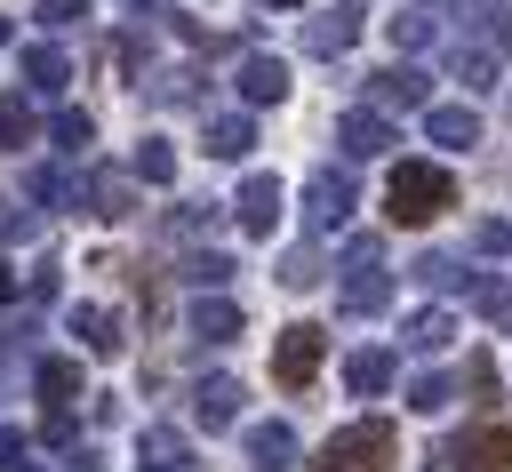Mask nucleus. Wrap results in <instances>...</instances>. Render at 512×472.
<instances>
[{"label": "nucleus", "mask_w": 512, "mask_h": 472, "mask_svg": "<svg viewBox=\"0 0 512 472\" xmlns=\"http://www.w3.org/2000/svg\"><path fill=\"white\" fill-rule=\"evenodd\" d=\"M448 208H456V176L448 168H432V160H400L392 168V184H384V216L392 224H432Z\"/></svg>", "instance_id": "1"}, {"label": "nucleus", "mask_w": 512, "mask_h": 472, "mask_svg": "<svg viewBox=\"0 0 512 472\" xmlns=\"http://www.w3.org/2000/svg\"><path fill=\"white\" fill-rule=\"evenodd\" d=\"M392 448H400V440H392V424H384V416H360V424H344V432H336L304 472H384V464H392Z\"/></svg>", "instance_id": "2"}, {"label": "nucleus", "mask_w": 512, "mask_h": 472, "mask_svg": "<svg viewBox=\"0 0 512 472\" xmlns=\"http://www.w3.org/2000/svg\"><path fill=\"white\" fill-rule=\"evenodd\" d=\"M320 352H328V336H320L312 320H296V328H280V344H272V376H280L288 392H304V384L320 376Z\"/></svg>", "instance_id": "3"}, {"label": "nucleus", "mask_w": 512, "mask_h": 472, "mask_svg": "<svg viewBox=\"0 0 512 472\" xmlns=\"http://www.w3.org/2000/svg\"><path fill=\"white\" fill-rule=\"evenodd\" d=\"M448 472H512V424H472L456 448H440Z\"/></svg>", "instance_id": "4"}, {"label": "nucleus", "mask_w": 512, "mask_h": 472, "mask_svg": "<svg viewBox=\"0 0 512 472\" xmlns=\"http://www.w3.org/2000/svg\"><path fill=\"white\" fill-rule=\"evenodd\" d=\"M344 312H384L392 304V280H384V264H376V240H352L344 248Z\"/></svg>", "instance_id": "5"}, {"label": "nucleus", "mask_w": 512, "mask_h": 472, "mask_svg": "<svg viewBox=\"0 0 512 472\" xmlns=\"http://www.w3.org/2000/svg\"><path fill=\"white\" fill-rule=\"evenodd\" d=\"M304 216H312V232H336V224L352 216V176H344V168H320V176L304 184Z\"/></svg>", "instance_id": "6"}, {"label": "nucleus", "mask_w": 512, "mask_h": 472, "mask_svg": "<svg viewBox=\"0 0 512 472\" xmlns=\"http://www.w3.org/2000/svg\"><path fill=\"white\" fill-rule=\"evenodd\" d=\"M136 464H144V472H192V440H184L176 424H144V432H136Z\"/></svg>", "instance_id": "7"}, {"label": "nucleus", "mask_w": 512, "mask_h": 472, "mask_svg": "<svg viewBox=\"0 0 512 472\" xmlns=\"http://www.w3.org/2000/svg\"><path fill=\"white\" fill-rule=\"evenodd\" d=\"M368 96L392 104V112H416V104H432V80H424L416 64H384V72L368 80Z\"/></svg>", "instance_id": "8"}, {"label": "nucleus", "mask_w": 512, "mask_h": 472, "mask_svg": "<svg viewBox=\"0 0 512 472\" xmlns=\"http://www.w3.org/2000/svg\"><path fill=\"white\" fill-rule=\"evenodd\" d=\"M424 136L448 144V152H464V144H480V112L472 104H424Z\"/></svg>", "instance_id": "9"}, {"label": "nucleus", "mask_w": 512, "mask_h": 472, "mask_svg": "<svg viewBox=\"0 0 512 472\" xmlns=\"http://www.w3.org/2000/svg\"><path fill=\"white\" fill-rule=\"evenodd\" d=\"M232 216H240V232H256V240H264V232L280 224V184H272V176H248V184H240V200H232Z\"/></svg>", "instance_id": "10"}, {"label": "nucleus", "mask_w": 512, "mask_h": 472, "mask_svg": "<svg viewBox=\"0 0 512 472\" xmlns=\"http://www.w3.org/2000/svg\"><path fill=\"white\" fill-rule=\"evenodd\" d=\"M192 424L232 432V424H240V384H232V376H208V384L192 392Z\"/></svg>", "instance_id": "11"}, {"label": "nucleus", "mask_w": 512, "mask_h": 472, "mask_svg": "<svg viewBox=\"0 0 512 472\" xmlns=\"http://www.w3.org/2000/svg\"><path fill=\"white\" fill-rule=\"evenodd\" d=\"M240 448H248L256 472H288V464H296V432H288V424H248Z\"/></svg>", "instance_id": "12"}, {"label": "nucleus", "mask_w": 512, "mask_h": 472, "mask_svg": "<svg viewBox=\"0 0 512 472\" xmlns=\"http://www.w3.org/2000/svg\"><path fill=\"white\" fill-rule=\"evenodd\" d=\"M352 32H360V16H352V8H320V16L304 24V48H312V56H344V48H352Z\"/></svg>", "instance_id": "13"}, {"label": "nucleus", "mask_w": 512, "mask_h": 472, "mask_svg": "<svg viewBox=\"0 0 512 472\" xmlns=\"http://www.w3.org/2000/svg\"><path fill=\"white\" fill-rule=\"evenodd\" d=\"M336 144H344L352 160H376V152L392 144V128H384V112H344V120H336Z\"/></svg>", "instance_id": "14"}, {"label": "nucleus", "mask_w": 512, "mask_h": 472, "mask_svg": "<svg viewBox=\"0 0 512 472\" xmlns=\"http://www.w3.org/2000/svg\"><path fill=\"white\" fill-rule=\"evenodd\" d=\"M240 96H248V104H280V96H288V64H280V56H248V64H240Z\"/></svg>", "instance_id": "15"}, {"label": "nucleus", "mask_w": 512, "mask_h": 472, "mask_svg": "<svg viewBox=\"0 0 512 472\" xmlns=\"http://www.w3.org/2000/svg\"><path fill=\"white\" fill-rule=\"evenodd\" d=\"M192 336H200V344H232V336H240V304H232V296H200V304H192Z\"/></svg>", "instance_id": "16"}, {"label": "nucleus", "mask_w": 512, "mask_h": 472, "mask_svg": "<svg viewBox=\"0 0 512 472\" xmlns=\"http://www.w3.org/2000/svg\"><path fill=\"white\" fill-rule=\"evenodd\" d=\"M248 144H256V120L248 112H216L208 120V152L216 160H248Z\"/></svg>", "instance_id": "17"}, {"label": "nucleus", "mask_w": 512, "mask_h": 472, "mask_svg": "<svg viewBox=\"0 0 512 472\" xmlns=\"http://www.w3.org/2000/svg\"><path fill=\"white\" fill-rule=\"evenodd\" d=\"M344 384H352L360 400H376V392L392 384V352H384V344H368V352H352V360H344Z\"/></svg>", "instance_id": "18"}, {"label": "nucleus", "mask_w": 512, "mask_h": 472, "mask_svg": "<svg viewBox=\"0 0 512 472\" xmlns=\"http://www.w3.org/2000/svg\"><path fill=\"white\" fill-rule=\"evenodd\" d=\"M72 336H80L88 352H120V320H112L104 304H72Z\"/></svg>", "instance_id": "19"}, {"label": "nucleus", "mask_w": 512, "mask_h": 472, "mask_svg": "<svg viewBox=\"0 0 512 472\" xmlns=\"http://www.w3.org/2000/svg\"><path fill=\"white\" fill-rule=\"evenodd\" d=\"M456 80H464V88H496V40L456 48Z\"/></svg>", "instance_id": "20"}, {"label": "nucleus", "mask_w": 512, "mask_h": 472, "mask_svg": "<svg viewBox=\"0 0 512 472\" xmlns=\"http://www.w3.org/2000/svg\"><path fill=\"white\" fill-rule=\"evenodd\" d=\"M448 336H456V320H448V312H416V320L400 328V344H408V352H440Z\"/></svg>", "instance_id": "21"}, {"label": "nucleus", "mask_w": 512, "mask_h": 472, "mask_svg": "<svg viewBox=\"0 0 512 472\" xmlns=\"http://www.w3.org/2000/svg\"><path fill=\"white\" fill-rule=\"evenodd\" d=\"M24 80H32L40 96H56V88H64V56H56V48H24Z\"/></svg>", "instance_id": "22"}, {"label": "nucleus", "mask_w": 512, "mask_h": 472, "mask_svg": "<svg viewBox=\"0 0 512 472\" xmlns=\"http://www.w3.org/2000/svg\"><path fill=\"white\" fill-rule=\"evenodd\" d=\"M136 176H144V184H168V176H176V152H168L160 136H144V152H136Z\"/></svg>", "instance_id": "23"}, {"label": "nucleus", "mask_w": 512, "mask_h": 472, "mask_svg": "<svg viewBox=\"0 0 512 472\" xmlns=\"http://www.w3.org/2000/svg\"><path fill=\"white\" fill-rule=\"evenodd\" d=\"M448 400H456V384H448V376H416V384H408V408H424V416H432V408H448Z\"/></svg>", "instance_id": "24"}, {"label": "nucleus", "mask_w": 512, "mask_h": 472, "mask_svg": "<svg viewBox=\"0 0 512 472\" xmlns=\"http://www.w3.org/2000/svg\"><path fill=\"white\" fill-rule=\"evenodd\" d=\"M32 136V104L24 96H0V144H24Z\"/></svg>", "instance_id": "25"}, {"label": "nucleus", "mask_w": 512, "mask_h": 472, "mask_svg": "<svg viewBox=\"0 0 512 472\" xmlns=\"http://www.w3.org/2000/svg\"><path fill=\"white\" fill-rule=\"evenodd\" d=\"M88 200H96V216H128V184H120V176H96Z\"/></svg>", "instance_id": "26"}, {"label": "nucleus", "mask_w": 512, "mask_h": 472, "mask_svg": "<svg viewBox=\"0 0 512 472\" xmlns=\"http://www.w3.org/2000/svg\"><path fill=\"white\" fill-rule=\"evenodd\" d=\"M280 280H288V288H312V280H320V256H312V248H288Z\"/></svg>", "instance_id": "27"}, {"label": "nucleus", "mask_w": 512, "mask_h": 472, "mask_svg": "<svg viewBox=\"0 0 512 472\" xmlns=\"http://www.w3.org/2000/svg\"><path fill=\"white\" fill-rule=\"evenodd\" d=\"M432 40V16H392V48H424Z\"/></svg>", "instance_id": "28"}, {"label": "nucleus", "mask_w": 512, "mask_h": 472, "mask_svg": "<svg viewBox=\"0 0 512 472\" xmlns=\"http://www.w3.org/2000/svg\"><path fill=\"white\" fill-rule=\"evenodd\" d=\"M472 248H480V256H504V248H512V224H504V216H488V224L472 232Z\"/></svg>", "instance_id": "29"}, {"label": "nucleus", "mask_w": 512, "mask_h": 472, "mask_svg": "<svg viewBox=\"0 0 512 472\" xmlns=\"http://www.w3.org/2000/svg\"><path fill=\"white\" fill-rule=\"evenodd\" d=\"M416 280H424V288H456V280H464V272H456V264H448V256H416Z\"/></svg>", "instance_id": "30"}, {"label": "nucleus", "mask_w": 512, "mask_h": 472, "mask_svg": "<svg viewBox=\"0 0 512 472\" xmlns=\"http://www.w3.org/2000/svg\"><path fill=\"white\" fill-rule=\"evenodd\" d=\"M72 384H80V376H72V360H40V392H48V400H64Z\"/></svg>", "instance_id": "31"}, {"label": "nucleus", "mask_w": 512, "mask_h": 472, "mask_svg": "<svg viewBox=\"0 0 512 472\" xmlns=\"http://www.w3.org/2000/svg\"><path fill=\"white\" fill-rule=\"evenodd\" d=\"M224 272H232V264H224V256H192V264H184V280H192V288H216V280H224Z\"/></svg>", "instance_id": "32"}, {"label": "nucleus", "mask_w": 512, "mask_h": 472, "mask_svg": "<svg viewBox=\"0 0 512 472\" xmlns=\"http://www.w3.org/2000/svg\"><path fill=\"white\" fill-rule=\"evenodd\" d=\"M480 312H488V320H512V288H504V280H480Z\"/></svg>", "instance_id": "33"}, {"label": "nucleus", "mask_w": 512, "mask_h": 472, "mask_svg": "<svg viewBox=\"0 0 512 472\" xmlns=\"http://www.w3.org/2000/svg\"><path fill=\"white\" fill-rule=\"evenodd\" d=\"M80 8H88V0H40V16H48V24H72Z\"/></svg>", "instance_id": "34"}, {"label": "nucleus", "mask_w": 512, "mask_h": 472, "mask_svg": "<svg viewBox=\"0 0 512 472\" xmlns=\"http://www.w3.org/2000/svg\"><path fill=\"white\" fill-rule=\"evenodd\" d=\"M8 232H24V216H16L8 200H0V240H8Z\"/></svg>", "instance_id": "35"}, {"label": "nucleus", "mask_w": 512, "mask_h": 472, "mask_svg": "<svg viewBox=\"0 0 512 472\" xmlns=\"http://www.w3.org/2000/svg\"><path fill=\"white\" fill-rule=\"evenodd\" d=\"M264 8H296V0H264Z\"/></svg>", "instance_id": "36"}, {"label": "nucleus", "mask_w": 512, "mask_h": 472, "mask_svg": "<svg viewBox=\"0 0 512 472\" xmlns=\"http://www.w3.org/2000/svg\"><path fill=\"white\" fill-rule=\"evenodd\" d=\"M0 296H8V272H0Z\"/></svg>", "instance_id": "37"}]
</instances>
